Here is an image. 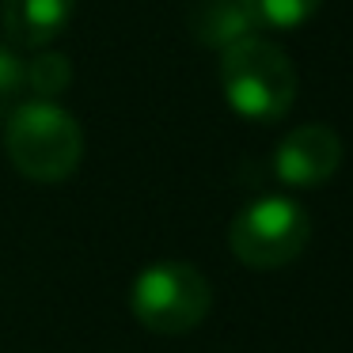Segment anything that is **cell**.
Here are the masks:
<instances>
[{
  "instance_id": "1",
  "label": "cell",
  "mask_w": 353,
  "mask_h": 353,
  "mask_svg": "<svg viewBox=\"0 0 353 353\" xmlns=\"http://www.w3.org/2000/svg\"><path fill=\"white\" fill-rule=\"evenodd\" d=\"M221 88L228 107L247 122H277L296 99V69L277 42L247 34L221 50Z\"/></svg>"
},
{
  "instance_id": "2",
  "label": "cell",
  "mask_w": 353,
  "mask_h": 353,
  "mask_svg": "<svg viewBox=\"0 0 353 353\" xmlns=\"http://www.w3.org/2000/svg\"><path fill=\"white\" fill-rule=\"evenodd\" d=\"M12 168L31 183H65L84 160V130L57 103H19L4 125Z\"/></svg>"
},
{
  "instance_id": "3",
  "label": "cell",
  "mask_w": 353,
  "mask_h": 353,
  "mask_svg": "<svg viewBox=\"0 0 353 353\" xmlns=\"http://www.w3.org/2000/svg\"><path fill=\"white\" fill-rule=\"evenodd\" d=\"M130 307L133 319L145 330L179 338L205 323L209 307H213V285L190 262H152L133 281Z\"/></svg>"
},
{
  "instance_id": "4",
  "label": "cell",
  "mask_w": 353,
  "mask_h": 353,
  "mask_svg": "<svg viewBox=\"0 0 353 353\" xmlns=\"http://www.w3.org/2000/svg\"><path fill=\"white\" fill-rule=\"evenodd\" d=\"M312 239V216L292 198H259L236 213L228 228V247L251 270H281L304 254Z\"/></svg>"
},
{
  "instance_id": "5",
  "label": "cell",
  "mask_w": 353,
  "mask_h": 353,
  "mask_svg": "<svg viewBox=\"0 0 353 353\" xmlns=\"http://www.w3.org/2000/svg\"><path fill=\"white\" fill-rule=\"evenodd\" d=\"M342 168V137L323 122L296 125L274 152V171L285 186H323Z\"/></svg>"
},
{
  "instance_id": "6",
  "label": "cell",
  "mask_w": 353,
  "mask_h": 353,
  "mask_svg": "<svg viewBox=\"0 0 353 353\" xmlns=\"http://www.w3.org/2000/svg\"><path fill=\"white\" fill-rule=\"evenodd\" d=\"M77 0H4V31L12 42L31 50H46L69 27Z\"/></svg>"
},
{
  "instance_id": "7",
  "label": "cell",
  "mask_w": 353,
  "mask_h": 353,
  "mask_svg": "<svg viewBox=\"0 0 353 353\" xmlns=\"http://www.w3.org/2000/svg\"><path fill=\"white\" fill-rule=\"evenodd\" d=\"M190 34L201 46L228 50L239 39L254 34V23L247 16L243 0H198L190 12Z\"/></svg>"
},
{
  "instance_id": "8",
  "label": "cell",
  "mask_w": 353,
  "mask_h": 353,
  "mask_svg": "<svg viewBox=\"0 0 353 353\" xmlns=\"http://www.w3.org/2000/svg\"><path fill=\"white\" fill-rule=\"evenodd\" d=\"M243 8L254 31H296L323 8V0H243Z\"/></svg>"
},
{
  "instance_id": "9",
  "label": "cell",
  "mask_w": 353,
  "mask_h": 353,
  "mask_svg": "<svg viewBox=\"0 0 353 353\" xmlns=\"http://www.w3.org/2000/svg\"><path fill=\"white\" fill-rule=\"evenodd\" d=\"M23 80L34 99L54 103L72 84V65H69V57L54 54V50H39L31 61H23Z\"/></svg>"
},
{
  "instance_id": "10",
  "label": "cell",
  "mask_w": 353,
  "mask_h": 353,
  "mask_svg": "<svg viewBox=\"0 0 353 353\" xmlns=\"http://www.w3.org/2000/svg\"><path fill=\"white\" fill-rule=\"evenodd\" d=\"M27 92V80H23V61L12 54L8 46H0V118L12 110V103Z\"/></svg>"
}]
</instances>
